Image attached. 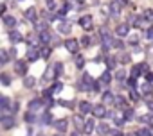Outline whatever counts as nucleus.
Segmentation results:
<instances>
[{
	"label": "nucleus",
	"instance_id": "f257e3e1",
	"mask_svg": "<svg viewBox=\"0 0 153 136\" xmlns=\"http://www.w3.org/2000/svg\"><path fill=\"white\" fill-rule=\"evenodd\" d=\"M146 72H148V64H144V63L131 66V77H135V79H137L140 74H146Z\"/></svg>",
	"mask_w": 153,
	"mask_h": 136
},
{
	"label": "nucleus",
	"instance_id": "f03ea898",
	"mask_svg": "<svg viewBox=\"0 0 153 136\" xmlns=\"http://www.w3.org/2000/svg\"><path fill=\"white\" fill-rule=\"evenodd\" d=\"M92 86H94V79H92V75L85 74V75H83V79H81L79 90H92Z\"/></svg>",
	"mask_w": 153,
	"mask_h": 136
},
{
	"label": "nucleus",
	"instance_id": "7ed1b4c3",
	"mask_svg": "<svg viewBox=\"0 0 153 136\" xmlns=\"http://www.w3.org/2000/svg\"><path fill=\"white\" fill-rule=\"evenodd\" d=\"M101 36H103V45H105V48H108V47L114 45V36H112L108 31H101Z\"/></svg>",
	"mask_w": 153,
	"mask_h": 136
},
{
	"label": "nucleus",
	"instance_id": "20e7f679",
	"mask_svg": "<svg viewBox=\"0 0 153 136\" xmlns=\"http://www.w3.org/2000/svg\"><path fill=\"white\" fill-rule=\"evenodd\" d=\"M42 107H43V100H42V99H33V100L29 102V111H33V113L40 111Z\"/></svg>",
	"mask_w": 153,
	"mask_h": 136
},
{
	"label": "nucleus",
	"instance_id": "39448f33",
	"mask_svg": "<svg viewBox=\"0 0 153 136\" xmlns=\"http://www.w3.org/2000/svg\"><path fill=\"white\" fill-rule=\"evenodd\" d=\"M78 47H79V43L76 41V39H67V41H65V48H67L70 54H76V52H78Z\"/></svg>",
	"mask_w": 153,
	"mask_h": 136
},
{
	"label": "nucleus",
	"instance_id": "423d86ee",
	"mask_svg": "<svg viewBox=\"0 0 153 136\" xmlns=\"http://www.w3.org/2000/svg\"><path fill=\"white\" fill-rule=\"evenodd\" d=\"M15 70H16L18 75H25V74H27V64H25L24 61H16V63H15Z\"/></svg>",
	"mask_w": 153,
	"mask_h": 136
},
{
	"label": "nucleus",
	"instance_id": "0eeeda50",
	"mask_svg": "<svg viewBox=\"0 0 153 136\" xmlns=\"http://www.w3.org/2000/svg\"><path fill=\"white\" fill-rule=\"evenodd\" d=\"M92 104L90 102H87V100H83V102H79V113L81 115H88V113H92Z\"/></svg>",
	"mask_w": 153,
	"mask_h": 136
},
{
	"label": "nucleus",
	"instance_id": "6e6552de",
	"mask_svg": "<svg viewBox=\"0 0 153 136\" xmlns=\"http://www.w3.org/2000/svg\"><path fill=\"white\" fill-rule=\"evenodd\" d=\"M92 113H94V116H97V118H103V116H106V109H105V106H103V104H99V106H94V107H92Z\"/></svg>",
	"mask_w": 153,
	"mask_h": 136
},
{
	"label": "nucleus",
	"instance_id": "1a4fd4ad",
	"mask_svg": "<svg viewBox=\"0 0 153 136\" xmlns=\"http://www.w3.org/2000/svg\"><path fill=\"white\" fill-rule=\"evenodd\" d=\"M0 124H2L4 129H11L15 125V118L13 116H2V118H0Z\"/></svg>",
	"mask_w": 153,
	"mask_h": 136
},
{
	"label": "nucleus",
	"instance_id": "9d476101",
	"mask_svg": "<svg viewBox=\"0 0 153 136\" xmlns=\"http://www.w3.org/2000/svg\"><path fill=\"white\" fill-rule=\"evenodd\" d=\"M79 25H81L83 29H88V31H90V29H92V16H88V15H87V16H81V18H79Z\"/></svg>",
	"mask_w": 153,
	"mask_h": 136
},
{
	"label": "nucleus",
	"instance_id": "9b49d317",
	"mask_svg": "<svg viewBox=\"0 0 153 136\" xmlns=\"http://www.w3.org/2000/svg\"><path fill=\"white\" fill-rule=\"evenodd\" d=\"M70 31H72V27L68 22H61L58 25V32H61V34H70Z\"/></svg>",
	"mask_w": 153,
	"mask_h": 136
},
{
	"label": "nucleus",
	"instance_id": "f8f14e48",
	"mask_svg": "<svg viewBox=\"0 0 153 136\" xmlns=\"http://www.w3.org/2000/svg\"><path fill=\"white\" fill-rule=\"evenodd\" d=\"M128 32H130V25L128 23H121V25H117V36H128Z\"/></svg>",
	"mask_w": 153,
	"mask_h": 136
},
{
	"label": "nucleus",
	"instance_id": "ddd939ff",
	"mask_svg": "<svg viewBox=\"0 0 153 136\" xmlns=\"http://www.w3.org/2000/svg\"><path fill=\"white\" fill-rule=\"evenodd\" d=\"M22 39H24V38H22V34H20L18 31H11V32H9V41H11V43H20Z\"/></svg>",
	"mask_w": 153,
	"mask_h": 136
},
{
	"label": "nucleus",
	"instance_id": "4468645a",
	"mask_svg": "<svg viewBox=\"0 0 153 136\" xmlns=\"http://www.w3.org/2000/svg\"><path fill=\"white\" fill-rule=\"evenodd\" d=\"M25 18H27V20H31V22H36V18H38L36 9H34V7H29V9L25 11Z\"/></svg>",
	"mask_w": 153,
	"mask_h": 136
},
{
	"label": "nucleus",
	"instance_id": "2eb2a0df",
	"mask_svg": "<svg viewBox=\"0 0 153 136\" xmlns=\"http://www.w3.org/2000/svg\"><path fill=\"white\" fill-rule=\"evenodd\" d=\"M67 124H68V122L61 118V120H56V122H54V127H56L59 132H65V131H67Z\"/></svg>",
	"mask_w": 153,
	"mask_h": 136
},
{
	"label": "nucleus",
	"instance_id": "dca6fc26",
	"mask_svg": "<svg viewBox=\"0 0 153 136\" xmlns=\"http://www.w3.org/2000/svg\"><path fill=\"white\" fill-rule=\"evenodd\" d=\"M94 129H96V124H94V120H92V118H88V120L85 122V125H83V132H87V134H88V132H92Z\"/></svg>",
	"mask_w": 153,
	"mask_h": 136
},
{
	"label": "nucleus",
	"instance_id": "f3484780",
	"mask_svg": "<svg viewBox=\"0 0 153 136\" xmlns=\"http://www.w3.org/2000/svg\"><path fill=\"white\" fill-rule=\"evenodd\" d=\"M4 25H7L9 29H11V27H15V25H16V18H15V16H11V15H6V16H4Z\"/></svg>",
	"mask_w": 153,
	"mask_h": 136
},
{
	"label": "nucleus",
	"instance_id": "a211bd4d",
	"mask_svg": "<svg viewBox=\"0 0 153 136\" xmlns=\"http://www.w3.org/2000/svg\"><path fill=\"white\" fill-rule=\"evenodd\" d=\"M38 57H40V52H38L36 48H29V52H27V59H29L31 63H34Z\"/></svg>",
	"mask_w": 153,
	"mask_h": 136
},
{
	"label": "nucleus",
	"instance_id": "6ab92c4d",
	"mask_svg": "<svg viewBox=\"0 0 153 136\" xmlns=\"http://www.w3.org/2000/svg\"><path fill=\"white\" fill-rule=\"evenodd\" d=\"M83 125H85V120L81 116H74V127L78 131H83Z\"/></svg>",
	"mask_w": 153,
	"mask_h": 136
},
{
	"label": "nucleus",
	"instance_id": "aec40b11",
	"mask_svg": "<svg viewBox=\"0 0 153 136\" xmlns=\"http://www.w3.org/2000/svg\"><path fill=\"white\" fill-rule=\"evenodd\" d=\"M115 64H117V57H114V56H108V57H106V66H108V70H114V68H115Z\"/></svg>",
	"mask_w": 153,
	"mask_h": 136
},
{
	"label": "nucleus",
	"instance_id": "412c9836",
	"mask_svg": "<svg viewBox=\"0 0 153 136\" xmlns=\"http://www.w3.org/2000/svg\"><path fill=\"white\" fill-rule=\"evenodd\" d=\"M9 61V52L4 50V48H0V64H6Z\"/></svg>",
	"mask_w": 153,
	"mask_h": 136
},
{
	"label": "nucleus",
	"instance_id": "4be33fe9",
	"mask_svg": "<svg viewBox=\"0 0 153 136\" xmlns=\"http://www.w3.org/2000/svg\"><path fill=\"white\" fill-rule=\"evenodd\" d=\"M51 39H52V36H51L49 31H43V32L40 34V41H42V43H49Z\"/></svg>",
	"mask_w": 153,
	"mask_h": 136
},
{
	"label": "nucleus",
	"instance_id": "5701e85b",
	"mask_svg": "<svg viewBox=\"0 0 153 136\" xmlns=\"http://www.w3.org/2000/svg\"><path fill=\"white\" fill-rule=\"evenodd\" d=\"M0 84L9 86V84H11V75H7V74H0Z\"/></svg>",
	"mask_w": 153,
	"mask_h": 136
},
{
	"label": "nucleus",
	"instance_id": "b1692460",
	"mask_svg": "<svg viewBox=\"0 0 153 136\" xmlns=\"http://www.w3.org/2000/svg\"><path fill=\"white\" fill-rule=\"evenodd\" d=\"M74 57H76V66H78V68H83V64H85V59H83V56L76 52V54H74Z\"/></svg>",
	"mask_w": 153,
	"mask_h": 136
},
{
	"label": "nucleus",
	"instance_id": "393cba45",
	"mask_svg": "<svg viewBox=\"0 0 153 136\" xmlns=\"http://www.w3.org/2000/svg\"><path fill=\"white\" fill-rule=\"evenodd\" d=\"M110 81H112L110 72H108V70H106V72H103V75H101V84H110Z\"/></svg>",
	"mask_w": 153,
	"mask_h": 136
},
{
	"label": "nucleus",
	"instance_id": "a878e982",
	"mask_svg": "<svg viewBox=\"0 0 153 136\" xmlns=\"http://www.w3.org/2000/svg\"><path fill=\"white\" fill-rule=\"evenodd\" d=\"M151 91H153V86H151V83H144V84H142V93L148 97V95H151Z\"/></svg>",
	"mask_w": 153,
	"mask_h": 136
},
{
	"label": "nucleus",
	"instance_id": "bb28decb",
	"mask_svg": "<svg viewBox=\"0 0 153 136\" xmlns=\"http://www.w3.org/2000/svg\"><path fill=\"white\" fill-rule=\"evenodd\" d=\"M97 131H99L101 134H108V132H110V127H108V124H105V122H101V124L97 125Z\"/></svg>",
	"mask_w": 153,
	"mask_h": 136
},
{
	"label": "nucleus",
	"instance_id": "cd10ccee",
	"mask_svg": "<svg viewBox=\"0 0 153 136\" xmlns=\"http://www.w3.org/2000/svg\"><path fill=\"white\" fill-rule=\"evenodd\" d=\"M63 72V64L61 63H56L54 66H52V75H59Z\"/></svg>",
	"mask_w": 153,
	"mask_h": 136
},
{
	"label": "nucleus",
	"instance_id": "c85d7f7f",
	"mask_svg": "<svg viewBox=\"0 0 153 136\" xmlns=\"http://www.w3.org/2000/svg\"><path fill=\"white\" fill-rule=\"evenodd\" d=\"M34 84H36V79H34V77H25V79H24V86H25V88H33Z\"/></svg>",
	"mask_w": 153,
	"mask_h": 136
},
{
	"label": "nucleus",
	"instance_id": "c756f323",
	"mask_svg": "<svg viewBox=\"0 0 153 136\" xmlns=\"http://www.w3.org/2000/svg\"><path fill=\"white\" fill-rule=\"evenodd\" d=\"M101 97H103V102H114V93L112 91H105Z\"/></svg>",
	"mask_w": 153,
	"mask_h": 136
},
{
	"label": "nucleus",
	"instance_id": "7c9ffc66",
	"mask_svg": "<svg viewBox=\"0 0 153 136\" xmlns=\"http://www.w3.org/2000/svg\"><path fill=\"white\" fill-rule=\"evenodd\" d=\"M40 122H42V124H51V122H52V116H51V113H49V111H45V113L42 115V120H40Z\"/></svg>",
	"mask_w": 153,
	"mask_h": 136
},
{
	"label": "nucleus",
	"instance_id": "2f4dec72",
	"mask_svg": "<svg viewBox=\"0 0 153 136\" xmlns=\"http://www.w3.org/2000/svg\"><path fill=\"white\" fill-rule=\"evenodd\" d=\"M142 122L144 124H148L151 129H153V113H149V115H146V116H142Z\"/></svg>",
	"mask_w": 153,
	"mask_h": 136
},
{
	"label": "nucleus",
	"instance_id": "473e14b6",
	"mask_svg": "<svg viewBox=\"0 0 153 136\" xmlns=\"http://www.w3.org/2000/svg\"><path fill=\"white\" fill-rule=\"evenodd\" d=\"M119 9H121V6H119L117 2H112V4H110V11H112V15H119Z\"/></svg>",
	"mask_w": 153,
	"mask_h": 136
},
{
	"label": "nucleus",
	"instance_id": "72a5a7b5",
	"mask_svg": "<svg viewBox=\"0 0 153 136\" xmlns=\"http://www.w3.org/2000/svg\"><path fill=\"white\" fill-rule=\"evenodd\" d=\"M47 27H49V23H47V22H38V23H36V31H40V32L47 31Z\"/></svg>",
	"mask_w": 153,
	"mask_h": 136
},
{
	"label": "nucleus",
	"instance_id": "f704fd0d",
	"mask_svg": "<svg viewBox=\"0 0 153 136\" xmlns=\"http://www.w3.org/2000/svg\"><path fill=\"white\" fill-rule=\"evenodd\" d=\"M114 104H115L117 107H124V106H126V100H124L123 97H117V99H114Z\"/></svg>",
	"mask_w": 153,
	"mask_h": 136
},
{
	"label": "nucleus",
	"instance_id": "c9c22d12",
	"mask_svg": "<svg viewBox=\"0 0 153 136\" xmlns=\"http://www.w3.org/2000/svg\"><path fill=\"white\" fill-rule=\"evenodd\" d=\"M144 20H146L148 23H153V11H151V9H148V11L144 13Z\"/></svg>",
	"mask_w": 153,
	"mask_h": 136
},
{
	"label": "nucleus",
	"instance_id": "e433bc0d",
	"mask_svg": "<svg viewBox=\"0 0 153 136\" xmlns=\"http://www.w3.org/2000/svg\"><path fill=\"white\" fill-rule=\"evenodd\" d=\"M135 136H153V134H151V131H149V129H144V127H142V129H139V131H137V134H135Z\"/></svg>",
	"mask_w": 153,
	"mask_h": 136
},
{
	"label": "nucleus",
	"instance_id": "4c0bfd02",
	"mask_svg": "<svg viewBox=\"0 0 153 136\" xmlns=\"http://www.w3.org/2000/svg\"><path fill=\"white\" fill-rule=\"evenodd\" d=\"M81 45H83V47H90V45H92V38H90V36H83V38H81Z\"/></svg>",
	"mask_w": 153,
	"mask_h": 136
},
{
	"label": "nucleus",
	"instance_id": "58836bf2",
	"mask_svg": "<svg viewBox=\"0 0 153 136\" xmlns=\"http://www.w3.org/2000/svg\"><path fill=\"white\" fill-rule=\"evenodd\" d=\"M49 56H51V48H49V47H45V48H42V50H40V57L47 59Z\"/></svg>",
	"mask_w": 153,
	"mask_h": 136
},
{
	"label": "nucleus",
	"instance_id": "ea45409f",
	"mask_svg": "<svg viewBox=\"0 0 153 136\" xmlns=\"http://www.w3.org/2000/svg\"><path fill=\"white\" fill-rule=\"evenodd\" d=\"M7 104H9V99L6 95H0V107H7Z\"/></svg>",
	"mask_w": 153,
	"mask_h": 136
},
{
	"label": "nucleus",
	"instance_id": "a19ab883",
	"mask_svg": "<svg viewBox=\"0 0 153 136\" xmlns=\"http://www.w3.org/2000/svg\"><path fill=\"white\" fill-rule=\"evenodd\" d=\"M133 115H135V113H133V109H124V116H123V118H124V120H131V118H133Z\"/></svg>",
	"mask_w": 153,
	"mask_h": 136
},
{
	"label": "nucleus",
	"instance_id": "79ce46f5",
	"mask_svg": "<svg viewBox=\"0 0 153 136\" xmlns=\"http://www.w3.org/2000/svg\"><path fill=\"white\" fill-rule=\"evenodd\" d=\"M25 120H27L29 124H33V122H36V116H34V113H33V111H29V113L25 115Z\"/></svg>",
	"mask_w": 153,
	"mask_h": 136
},
{
	"label": "nucleus",
	"instance_id": "37998d69",
	"mask_svg": "<svg viewBox=\"0 0 153 136\" xmlns=\"http://www.w3.org/2000/svg\"><path fill=\"white\" fill-rule=\"evenodd\" d=\"M112 47H115V48H124V43L121 41V39H114V45Z\"/></svg>",
	"mask_w": 153,
	"mask_h": 136
},
{
	"label": "nucleus",
	"instance_id": "c03bdc74",
	"mask_svg": "<svg viewBox=\"0 0 153 136\" xmlns=\"http://www.w3.org/2000/svg\"><path fill=\"white\" fill-rule=\"evenodd\" d=\"M115 77H117V81H119V83H123V81H124V77H126V75H124V72H123V70H119V72H117V74H115Z\"/></svg>",
	"mask_w": 153,
	"mask_h": 136
},
{
	"label": "nucleus",
	"instance_id": "a18cd8bd",
	"mask_svg": "<svg viewBox=\"0 0 153 136\" xmlns=\"http://www.w3.org/2000/svg\"><path fill=\"white\" fill-rule=\"evenodd\" d=\"M146 106H148V109H149V111L153 113V99H151L149 95H148V100H146Z\"/></svg>",
	"mask_w": 153,
	"mask_h": 136
},
{
	"label": "nucleus",
	"instance_id": "49530a36",
	"mask_svg": "<svg viewBox=\"0 0 153 136\" xmlns=\"http://www.w3.org/2000/svg\"><path fill=\"white\" fill-rule=\"evenodd\" d=\"M130 59H131V57H130L128 54H123V56L119 57V61H121V63H130Z\"/></svg>",
	"mask_w": 153,
	"mask_h": 136
},
{
	"label": "nucleus",
	"instance_id": "de8ad7c7",
	"mask_svg": "<svg viewBox=\"0 0 153 136\" xmlns=\"http://www.w3.org/2000/svg\"><path fill=\"white\" fill-rule=\"evenodd\" d=\"M114 120H115V125H117V127H123V124L126 122L124 118H117V116H114Z\"/></svg>",
	"mask_w": 153,
	"mask_h": 136
},
{
	"label": "nucleus",
	"instance_id": "09e8293b",
	"mask_svg": "<svg viewBox=\"0 0 153 136\" xmlns=\"http://www.w3.org/2000/svg\"><path fill=\"white\" fill-rule=\"evenodd\" d=\"M146 39H151V41H153V27H149V29L146 31Z\"/></svg>",
	"mask_w": 153,
	"mask_h": 136
},
{
	"label": "nucleus",
	"instance_id": "8fccbe9b",
	"mask_svg": "<svg viewBox=\"0 0 153 136\" xmlns=\"http://www.w3.org/2000/svg\"><path fill=\"white\" fill-rule=\"evenodd\" d=\"M130 99H131V100H137V99H139V93H137L135 90H130Z\"/></svg>",
	"mask_w": 153,
	"mask_h": 136
},
{
	"label": "nucleus",
	"instance_id": "3c124183",
	"mask_svg": "<svg viewBox=\"0 0 153 136\" xmlns=\"http://www.w3.org/2000/svg\"><path fill=\"white\" fill-rule=\"evenodd\" d=\"M61 88H63V84H61V83H56V84H54V86H52L51 90H52V91H59Z\"/></svg>",
	"mask_w": 153,
	"mask_h": 136
},
{
	"label": "nucleus",
	"instance_id": "603ef678",
	"mask_svg": "<svg viewBox=\"0 0 153 136\" xmlns=\"http://www.w3.org/2000/svg\"><path fill=\"white\" fill-rule=\"evenodd\" d=\"M146 81L148 83H153V74L151 72H146Z\"/></svg>",
	"mask_w": 153,
	"mask_h": 136
},
{
	"label": "nucleus",
	"instance_id": "864d4df0",
	"mask_svg": "<svg viewBox=\"0 0 153 136\" xmlns=\"http://www.w3.org/2000/svg\"><path fill=\"white\" fill-rule=\"evenodd\" d=\"M128 83H130V86H131V88H135V86H137V81H135V77H130V81H128Z\"/></svg>",
	"mask_w": 153,
	"mask_h": 136
},
{
	"label": "nucleus",
	"instance_id": "5fc2aeb1",
	"mask_svg": "<svg viewBox=\"0 0 153 136\" xmlns=\"http://www.w3.org/2000/svg\"><path fill=\"white\" fill-rule=\"evenodd\" d=\"M4 13H6V6H4V4H0V16H2Z\"/></svg>",
	"mask_w": 153,
	"mask_h": 136
},
{
	"label": "nucleus",
	"instance_id": "6e6d98bb",
	"mask_svg": "<svg viewBox=\"0 0 153 136\" xmlns=\"http://www.w3.org/2000/svg\"><path fill=\"white\" fill-rule=\"evenodd\" d=\"M115 2H117V4H119V6H124V4H126V2H128V0H115Z\"/></svg>",
	"mask_w": 153,
	"mask_h": 136
},
{
	"label": "nucleus",
	"instance_id": "4d7b16f0",
	"mask_svg": "<svg viewBox=\"0 0 153 136\" xmlns=\"http://www.w3.org/2000/svg\"><path fill=\"white\" fill-rule=\"evenodd\" d=\"M47 6L49 7H54V0H47Z\"/></svg>",
	"mask_w": 153,
	"mask_h": 136
},
{
	"label": "nucleus",
	"instance_id": "13d9d810",
	"mask_svg": "<svg viewBox=\"0 0 153 136\" xmlns=\"http://www.w3.org/2000/svg\"><path fill=\"white\" fill-rule=\"evenodd\" d=\"M70 136H79V132H72V134H70Z\"/></svg>",
	"mask_w": 153,
	"mask_h": 136
},
{
	"label": "nucleus",
	"instance_id": "bf43d9fd",
	"mask_svg": "<svg viewBox=\"0 0 153 136\" xmlns=\"http://www.w3.org/2000/svg\"><path fill=\"white\" fill-rule=\"evenodd\" d=\"M76 2H85V0H76Z\"/></svg>",
	"mask_w": 153,
	"mask_h": 136
},
{
	"label": "nucleus",
	"instance_id": "052dcab7",
	"mask_svg": "<svg viewBox=\"0 0 153 136\" xmlns=\"http://www.w3.org/2000/svg\"><path fill=\"white\" fill-rule=\"evenodd\" d=\"M56 136H61V134H56Z\"/></svg>",
	"mask_w": 153,
	"mask_h": 136
}]
</instances>
